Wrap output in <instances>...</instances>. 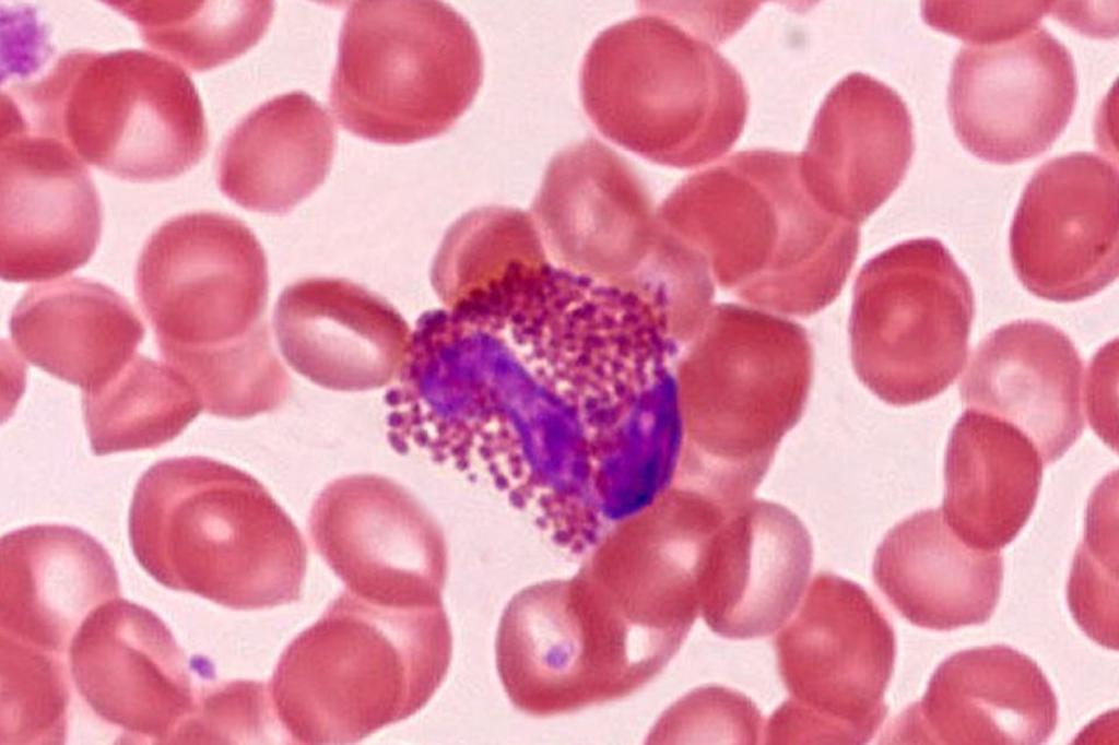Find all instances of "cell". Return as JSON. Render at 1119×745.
<instances>
[{
	"label": "cell",
	"instance_id": "obj_20",
	"mask_svg": "<svg viewBox=\"0 0 1119 745\" xmlns=\"http://www.w3.org/2000/svg\"><path fill=\"white\" fill-rule=\"evenodd\" d=\"M1083 362L1071 339L1041 320H1016L987 334L959 381L968 410L1005 421L1036 446L1045 465L1085 427Z\"/></svg>",
	"mask_w": 1119,
	"mask_h": 745
},
{
	"label": "cell",
	"instance_id": "obj_10",
	"mask_svg": "<svg viewBox=\"0 0 1119 745\" xmlns=\"http://www.w3.org/2000/svg\"><path fill=\"white\" fill-rule=\"evenodd\" d=\"M134 287L163 359L208 351L263 320L267 258L239 218L189 212L165 221L146 239Z\"/></svg>",
	"mask_w": 1119,
	"mask_h": 745
},
{
	"label": "cell",
	"instance_id": "obj_17",
	"mask_svg": "<svg viewBox=\"0 0 1119 745\" xmlns=\"http://www.w3.org/2000/svg\"><path fill=\"white\" fill-rule=\"evenodd\" d=\"M914 151L903 98L868 74L851 73L821 105L799 155L800 173L823 210L858 225L897 189Z\"/></svg>",
	"mask_w": 1119,
	"mask_h": 745
},
{
	"label": "cell",
	"instance_id": "obj_13",
	"mask_svg": "<svg viewBox=\"0 0 1119 745\" xmlns=\"http://www.w3.org/2000/svg\"><path fill=\"white\" fill-rule=\"evenodd\" d=\"M1017 279L1039 298L1091 297L1118 275V169L1088 152L1053 157L1028 180L1010 228Z\"/></svg>",
	"mask_w": 1119,
	"mask_h": 745
},
{
	"label": "cell",
	"instance_id": "obj_1",
	"mask_svg": "<svg viewBox=\"0 0 1119 745\" xmlns=\"http://www.w3.org/2000/svg\"><path fill=\"white\" fill-rule=\"evenodd\" d=\"M129 539L162 586L252 611L299 600L304 537L252 475L201 456L161 460L139 478Z\"/></svg>",
	"mask_w": 1119,
	"mask_h": 745
},
{
	"label": "cell",
	"instance_id": "obj_18",
	"mask_svg": "<svg viewBox=\"0 0 1119 745\" xmlns=\"http://www.w3.org/2000/svg\"><path fill=\"white\" fill-rule=\"evenodd\" d=\"M813 559L810 534L786 507L749 499L714 532L699 575V610L729 639L769 636L794 612Z\"/></svg>",
	"mask_w": 1119,
	"mask_h": 745
},
{
	"label": "cell",
	"instance_id": "obj_19",
	"mask_svg": "<svg viewBox=\"0 0 1119 745\" xmlns=\"http://www.w3.org/2000/svg\"><path fill=\"white\" fill-rule=\"evenodd\" d=\"M279 350L297 374L325 389L374 390L397 378L411 338L385 298L341 277L286 286L273 312Z\"/></svg>",
	"mask_w": 1119,
	"mask_h": 745
},
{
	"label": "cell",
	"instance_id": "obj_15",
	"mask_svg": "<svg viewBox=\"0 0 1119 745\" xmlns=\"http://www.w3.org/2000/svg\"><path fill=\"white\" fill-rule=\"evenodd\" d=\"M78 691L129 743L175 744L195 712L191 664L151 610L111 599L93 610L69 646Z\"/></svg>",
	"mask_w": 1119,
	"mask_h": 745
},
{
	"label": "cell",
	"instance_id": "obj_32",
	"mask_svg": "<svg viewBox=\"0 0 1119 745\" xmlns=\"http://www.w3.org/2000/svg\"><path fill=\"white\" fill-rule=\"evenodd\" d=\"M762 716L744 695L710 686L676 702L659 721L657 743H758Z\"/></svg>",
	"mask_w": 1119,
	"mask_h": 745
},
{
	"label": "cell",
	"instance_id": "obj_22",
	"mask_svg": "<svg viewBox=\"0 0 1119 745\" xmlns=\"http://www.w3.org/2000/svg\"><path fill=\"white\" fill-rule=\"evenodd\" d=\"M119 595L111 556L79 528L34 524L1 539L2 637L58 654L93 610Z\"/></svg>",
	"mask_w": 1119,
	"mask_h": 745
},
{
	"label": "cell",
	"instance_id": "obj_23",
	"mask_svg": "<svg viewBox=\"0 0 1119 745\" xmlns=\"http://www.w3.org/2000/svg\"><path fill=\"white\" fill-rule=\"evenodd\" d=\"M872 572L877 588L909 623L952 630L989 620L1001 594L1003 558L999 551L967 545L940 510L926 509L886 533Z\"/></svg>",
	"mask_w": 1119,
	"mask_h": 745
},
{
	"label": "cell",
	"instance_id": "obj_16",
	"mask_svg": "<svg viewBox=\"0 0 1119 745\" xmlns=\"http://www.w3.org/2000/svg\"><path fill=\"white\" fill-rule=\"evenodd\" d=\"M1058 724L1051 685L1026 654L1004 645L977 647L945 659L920 701L886 737L892 743L1038 745Z\"/></svg>",
	"mask_w": 1119,
	"mask_h": 745
},
{
	"label": "cell",
	"instance_id": "obj_25",
	"mask_svg": "<svg viewBox=\"0 0 1119 745\" xmlns=\"http://www.w3.org/2000/svg\"><path fill=\"white\" fill-rule=\"evenodd\" d=\"M335 150L330 115L302 91L279 95L244 117L221 144V192L252 212L282 215L321 186Z\"/></svg>",
	"mask_w": 1119,
	"mask_h": 745
},
{
	"label": "cell",
	"instance_id": "obj_4",
	"mask_svg": "<svg viewBox=\"0 0 1119 745\" xmlns=\"http://www.w3.org/2000/svg\"><path fill=\"white\" fill-rule=\"evenodd\" d=\"M812 369L798 324L741 307L710 311L676 365L683 422L676 484L727 505L753 498L803 412Z\"/></svg>",
	"mask_w": 1119,
	"mask_h": 745
},
{
	"label": "cell",
	"instance_id": "obj_12",
	"mask_svg": "<svg viewBox=\"0 0 1119 745\" xmlns=\"http://www.w3.org/2000/svg\"><path fill=\"white\" fill-rule=\"evenodd\" d=\"M1072 55L1045 27L967 44L957 52L947 87L958 141L994 164L1034 158L1051 147L1075 106Z\"/></svg>",
	"mask_w": 1119,
	"mask_h": 745
},
{
	"label": "cell",
	"instance_id": "obj_29",
	"mask_svg": "<svg viewBox=\"0 0 1119 745\" xmlns=\"http://www.w3.org/2000/svg\"><path fill=\"white\" fill-rule=\"evenodd\" d=\"M178 371L212 415L243 419L278 410L291 378L271 343L263 319L245 336L216 348L165 360Z\"/></svg>",
	"mask_w": 1119,
	"mask_h": 745
},
{
	"label": "cell",
	"instance_id": "obj_8",
	"mask_svg": "<svg viewBox=\"0 0 1119 745\" xmlns=\"http://www.w3.org/2000/svg\"><path fill=\"white\" fill-rule=\"evenodd\" d=\"M975 316L970 282L935 238L897 244L865 263L850 322L863 385L895 406L944 392L963 369Z\"/></svg>",
	"mask_w": 1119,
	"mask_h": 745
},
{
	"label": "cell",
	"instance_id": "obj_11",
	"mask_svg": "<svg viewBox=\"0 0 1119 745\" xmlns=\"http://www.w3.org/2000/svg\"><path fill=\"white\" fill-rule=\"evenodd\" d=\"M308 533L350 592L390 606L441 603L444 535L396 481L372 473L333 480L313 502Z\"/></svg>",
	"mask_w": 1119,
	"mask_h": 745
},
{
	"label": "cell",
	"instance_id": "obj_21",
	"mask_svg": "<svg viewBox=\"0 0 1119 745\" xmlns=\"http://www.w3.org/2000/svg\"><path fill=\"white\" fill-rule=\"evenodd\" d=\"M533 213L567 268H623L656 243L651 201L629 162L594 138L550 162Z\"/></svg>",
	"mask_w": 1119,
	"mask_h": 745
},
{
	"label": "cell",
	"instance_id": "obj_30",
	"mask_svg": "<svg viewBox=\"0 0 1119 745\" xmlns=\"http://www.w3.org/2000/svg\"><path fill=\"white\" fill-rule=\"evenodd\" d=\"M542 251L538 232L522 211L502 206L473 210L445 234L431 282L440 301L449 306L484 280L485 268L496 272L514 259Z\"/></svg>",
	"mask_w": 1119,
	"mask_h": 745
},
{
	"label": "cell",
	"instance_id": "obj_3",
	"mask_svg": "<svg viewBox=\"0 0 1119 745\" xmlns=\"http://www.w3.org/2000/svg\"><path fill=\"white\" fill-rule=\"evenodd\" d=\"M579 84L585 113L605 139L671 167L721 157L747 114L735 68L663 2H639V14L601 32Z\"/></svg>",
	"mask_w": 1119,
	"mask_h": 745
},
{
	"label": "cell",
	"instance_id": "obj_33",
	"mask_svg": "<svg viewBox=\"0 0 1119 745\" xmlns=\"http://www.w3.org/2000/svg\"><path fill=\"white\" fill-rule=\"evenodd\" d=\"M275 719L268 688L257 682H229L203 689L176 744L242 743L261 738Z\"/></svg>",
	"mask_w": 1119,
	"mask_h": 745
},
{
	"label": "cell",
	"instance_id": "obj_2",
	"mask_svg": "<svg viewBox=\"0 0 1119 745\" xmlns=\"http://www.w3.org/2000/svg\"><path fill=\"white\" fill-rule=\"evenodd\" d=\"M441 603L390 606L349 590L284 649L268 686L295 744H353L420 711L447 675Z\"/></svg>",
	"mask_w": 1119,
	"mask_h": 745
},
{
	"label": "cell",
	"instance_id": "obj_34",
	"mask_svg": "<svg viewBox=\"0 0 1119 745\" xmlns=\"http://www.w3.org/2000/svg\"><path fill=\"white\" fill-rule=\"evenodd\" d=\"M923 2L926 22L940 31L957 36L968 44L985 43L1014 35L1038 25L1047 5L1036 2Z\"/></svg>",
	"mask_w": 1119,
	"mask_h": 745
},
{
	"label": "cell",
	"instance_id": "obj_6",
	"mask_svg": "<svg viewBox=\"0 0 1119 745\" xmlns=\"http://www.w3.org/2000/svg\"><path fill=\"white\" fill-rule=\"evenodd\" d=\"M482 79L476 35L450 5L354 1L340 33L330 105L349 132L409 144L448 131L472 104Z\"/></svg>",
	"mask_w": 1119,
	"mask_h": 745
},
{
	"label": "cell",
	"instance_id": "obj_31",
	"mask_svg": "<svg viewBox=\"0 0 1119 745\" xmlns=\"http://www.w3.org/2000/svg\"><path fill=\"white\" fill-rule=\"evenodd\" d=\"M0 657L1 743H62L69 693L56 654L1 636Z\"/></svg>",
	"mask_w": 1119,
	"mask_h": 745
},
{
	"label": "cell",
	"instance_id": "obj_24",
	"mask_svg": "<svg viewBox=\"0 0 1119 745\" xmlns=\"http://www.w3.org/2000/svg\"><path fill=\"white\" fill-rule=\"evenodd\" d=\"M9 328L27 362L82 392L117 375L145 335L125 297L80 276L28 288L13 308Z\"/></svg>",
	"mask_w": 1119,
	"mask_h": 745
},
{
	"label": "cell",
	"instance_id": "obj_14",
	"mask_svg": "<svg viewBox=\"0 0 1119 745\" xmlns=\"http://www.w3.org/2000/svg\"><path fill=\"white\" fill-rule=\"evenodd\" d=\"M0 273L47 281L86 264L101 240L102 202L85 163L1 102Z\"/></svg>",
	"mask_w": 1119,
	"mask_h": 745
},
{
	"label": "cell",
	"instance_id": "obj_28",
	"mask_svg": "<svg viewBox=\"0 0 1119 745\" xmlns=\"http://www.w3.org/2000/svg\"><path fill=\"white\" fill-rule=\"evenodd\" d=\"M138 26L142 40L187 69L208 71L255 46L273 16L272 1H106Z\"/></svg>",
	"mask_w": 1119,
	"mask_h": 745
},
{
	"label": "cell",
	"instance_id": "obj_26",
	"mask_svg": "<svg viewBox=\"0 0 1119 745\" xmlns=\"http://www.w3.org/2000/svg\"><path fill=\"white\" fill-rule=\"evenodd\" d=\"M1045 464L1034 442L996 416L965 411L945 452L942 516L967 545L997 552L1029 519Z\"/></svg>",
	"mask_w": 1119,
	"mask_h": 745
},
{
	"label": "cell",
	"instance_id": "obj_5",
	"mask_svg": "<svg viewBox=\"0 0 1119 745\" xmlns=\"http://www.w3.org/2000/svg\"><path fill=\"white\" fill-rule=\"evenodd\" d=\"M34 130L130 182L167 181L209 149L199 93L177 63L143 49H72L34 82L2 92Z\"/></svg>",
	"mask_w": 1119,
	"mask_h": 745
},
{
	"label": "cell",
	"instance_id": "obj_9",
	"mask_svg": "<svg viewBox=\"0 0 1119 745\" xmlns=\"http://www.w3.org/2000/svg\"><path fill=\"white\" fill-rule=\"evenodd\" d=\"M657 226L700 256L758 263L850 268L857 225L831 215L808 192L799 155L750 150L684 180L662 203Z\"/></svg>",
	"mask_w": 1119,
	"mask_h": 745
},
{
	"label": "cell",
	"instance_id": "obj_27",
	"mask_svg": "<svg viewBox=\"0 0 1119 745\" xmlns=\"http://www.w3.org/2000/svg\"><path fill=\"white\" fill-rule=\"evenodd\" d=\"M202 410L178 371L138 353L107 382L82 392L83 419L95 456L157 448L176 438Z\"/></svg>",
	"mask_w": 1119,
	"mask_h": 745
},
{
	"label": "cell",
	"instance_id": "obj_7",
	"mask_svg": "<svg viewBox=\"0 0 1119 745\" xmlns=\"http://www.w3.org/2000/svg\"><path fill=\"white\" fill-rule=\"evenodd\" d=\"M790 698L770 717L768 744H865L882 725L896 639L868 592L816 575L775 640Z\"/></svg>",
	"mask_w": 1119,
	"mask_h": 745
}]
</instances>
